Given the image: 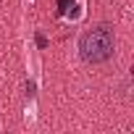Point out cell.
Masks as SVG:
<instances>
[{
  "label": "cell",
  "mask_w": 134,
  "mask_h": 134,
  "mask_svg": "<svg viewBox=\"0 0 134 134\" xmlns=\"http://www.w3.org/2000/svg\"><path fill=\"white\" fill-rule=\"evenodd\" d=\"M113 50H116V37L108 24H100V26L84 32L79 40V55L87 63H105L113 55Z\"/></svg>",
  "instance_id": "cell-1"
},
{
  "label": "cell",
  "mask_w": 134,
  "mask_h": 134,
  "mask_svg": "<svg viewBox=\"0 0 134 134\" xmlns=\"http://www.w3.org/2000/svg\"><path fill=\"white\" fill-rule=\"evenodd\" d=\"M71 3H74V0H58V13H66L71 8Z\"/></svg>",
  "instance_id": "cell-2"
},
{
  "label": "cell",
  "mask_w": 134,
  "mask_h": 134,
  "mask_svg": "<svg viewBox=\"0 0 134 134\" xmlns=\"http://www.w3.org/2000/svg\"><path fill=\"white\" fill-rule=\"evenodd\" d=\"M37 45H40V47H45V45H47V40H45L42 34H37Z\"/></svg>",
  "instance_id": "cell-3"
}]
</instances>
